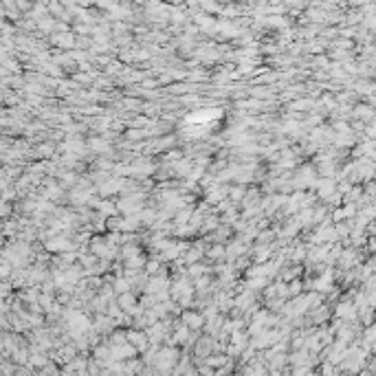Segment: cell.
Here are the masks:
<instances>
[{"label":"cell","instance_id":"cell-1","mask_svg":"<svg viewBox=\"0 0 376 376\" xmlns=\"http://www.w3.org/2000/svg\"><path fill=\"white\" fill-rule=\"evenodd\" d=\"M181 321H183L189 330H194V332H198V330H202L204 326H207V317H204V315L200 313V310H196V308H191V310H183Z\"/></svg>","mask_w":376,"mask_h":376},{"label":"cell","instance_id":"cell-2","mask_svg":"<svg viewBox=\"0 0 376 376\" xmlns=\"http://www.w3.org/2000/svg\"><path fill=\"white\" fill-rule=\"evenodd\" d=\"M128 343H132L139 352H148V350L152 348V343H150V339H148V332L145 330H136V328H130L128 330Z\"/></svg>","mask_w":376,"mask_h":376},{"label":"cell","instance_id":"cell-3","mask_svg":"<svg viewBox=\"0 0 376 376\" xmlns=\"http://www.w3.org/2000/svg\"><path fill=\"white\" fill-rule=\"evenodd\" d=\"M51 44L53 46H57V51L59 49H75L77 46V36L73 31H69V33H53L51 36Z\"/></svg>","mask_w":376,"mask_h":376},{"label":"cell","instance_id":"cell-4","mask_svg":"<svg viewBox=\"0 0 376 376\" xmlns=\"http://www.w3.org/2000/svg\"><path fill=\"white\" fill-rule=\"evenodd\" d=\"M117 303H119V308H121L123 313L134 315V310L139 308V297L134 293H125V295H119L117 297Z\"/></svg>","mask_w":376,"mask_h":376},{"label":"cell","instance_id":"cell-5","mask_svg":"<svg viewBox=\"0 0 376 376\" xmlns=\"http://www.w3.org/2000/svg\"><path fill=\"white\" fill-rule=\"evenodd\" d=\"M112 288H115L117 297L119 295H125V293H132V282L128 280V277H117L115 284H112Z\"/></svg>","mask_w":376,"mask_h":376},{"label":"cell","instance_id":"cell-6","mask_svg":"<svg viewBox=\"0 0 376 376\" xmlns=\"http://www.w3.org/2000/svg\"><path fill=\"white\" fill-rule=\"evenodd\" d=\"M108 343H110V346H123V343H128V330L117 328L115 332L108 336Z\"/></svg>","mask_w":376,"mask_h":376},{"label":"cell","instance_id":"cell-7","mask_svg":"<svg viewBox=\"0 0 376 376\" xmlns=\"http://www.w3.org/2000/svg\"><path fill=\"white\" fill-rule=\"evenodd\" d=\"M207 255L211 260H222V257H227V244H214L211 249H207Z\"/></svg>","mask_w":376,"mask_h":376},{"label":"cell","instance_id":"cell-8","mask_svg":"<svg viewBox=\"0 0 376 376\" xmlns=\"http://www.w3.org/2000/svg\"><path fill=\"white\" fill-rule=\"evenodd\" d=\"M145 273H148L150 277L163 273V270H161V260H150L148 264H145Z\"/></svg>","mask_w":376,"mask_h":376},{"label":"cell","instance_id":"cell-9","mask_svg":"<svg viewBox=\"0 0 376 376\" xmlns=\"http://www.w3.org/2000/svg\"><path fill=\"white\" fill-rule=\"evenodd\" d=\"M301 290H303V284H301L299 280H293V282L288 284V295H290V297H299Z\"/></svg>","mask_w":376,"mask_h":376},{"label":"cell","instance_id":"cell-10","mask_svg":"<svg viewBox=\"0 0 376 376\" xmlns=\"http://www.w3.org/2000/svg\"><path fill=\"white\" fill-rule=\"evenodd\" d=\"M53 150H55V143L51 141V143H40L36 152L40 156H49V154H53Z\"/></svg>","mask_w":376,"mask_h":376},{"label":"cell","instance_id":"cell-11","mask_svg":"<svg viewBox=\"0 0 376 376\" xmlns=\"http://www.w3.org/2000/svg\"><path fill=\"white\" fill-rule=\"evenodd\" d=\"M251 95L257 97V99H262V97H270V88H266V86H264V88H262V86H257V88L251 90Z\"/></svg>","mask_w":376,"mask_h":376},{"label":"cell","instance_id":"cell-12","mask_svg":"<svg viewBox=\"0 0 376 376\" xmlns=\"http://www.w3.org/2000/svg\"><path fill=\"white\" fill-rule=\"evenodd\" d=\"M16 376H36V372L29 365H18L16 367Z\"/></svg>","mask_w":376,"mask_h":376},{"label":"cell","instance_id":"cell-13","mask_svg":"<svg viewBox=\"0 0 376 376\" xmlns=\"http://www.w3.org/2000/svg\"><path fill=\"white\" fill-rule=\"evenodd\" d=\"M321 376H336V369H334V365L332 363H323V367H321Z\"/></svg>","mask_w":376,"mask_h":376},{"label":"cell","instance_id":"cell-14","mask_svg":"<svg viewBox=\"0 0 376 376\" xmlns=\"http://www.w3.org/2000/svg\"><path fill=\"white\" fill-rule=\"evenodd\" d=\"M156 86H158V79H141L139 88H156Z\"/></svg>","mask_w":376,"mask_h":376}]
</instances>
